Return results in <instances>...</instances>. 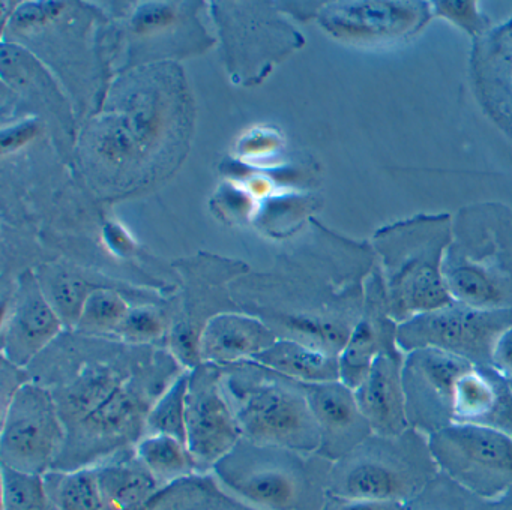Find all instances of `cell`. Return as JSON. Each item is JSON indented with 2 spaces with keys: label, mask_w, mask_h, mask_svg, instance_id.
<instances>
[{
  "label": "cell",
  "mask_w": 512,
  "mask_h": 510,
  "mask_svg": "<svg viewBox=\"0 0 512 510\" xmlns=\"http://www.w3.org/2000/svg\"><path fill=\"white\" fill-rule=\"evenodd\" d=\"M35 378L49 387L65 426L53 470L95 468L134 450L157 399L184 371L170 357L91 360Z\"/></svg>",
  "instance_id": "6da1fadb"
},
{
  "label": "cell",
  "mask_w": 512,
  "mask_h": 510,
  "mask_svg": "<svg viewBox=\"0 0 512 510\" xmlns=\"http://www.w3.org/2000/svg\"><path fill=\"white\" fill-rule=\"evenodd\" d=\"M331 467L319 453L242 437L211 474L230 495L257 510H322Z\"/></svg>",
  "instance_id": "7a4b0ae2"
},
{
  "label": "cell",
  "mask_w": 512,
  "mask_h": 510,
  "mask_svg": "<svg viewBox=\"0 0 512 510\" xmlns=\"http://www.w3.org/2000/svg\"><path fill=\"white\" fill-rule=\"evenodd\" d=\"M223 387L242 437L268 446L319 453V426L301 383L245 362L224 368Z\"/></svg>",
  "instance_id": "3957f363"
},
{
  "label": "cell",
  "mask_w": 512,
  "mask_h": 510,
  "mask_svg": "<svg viewBox=\"0 0 512 510\" xmlns=\"http://www.w3.org/2000/svg\"><path fill=\"white\" fill-rule=\"evenodd\" d=\"M428 437L409 428L395 437L373 434L332 462L328 494L409 503L439 474Z\"/></svg>",
  "instance_id": "277c9868"
},
{
  "label": "cell",
  "mask_w": 512,
  "mask_h": 510,
  "mask_svg": "<svg viewBox=\"0 0 512 510\" xmlns=\"http://www.w3.org/2000/svg\"><path fill=\"white\" fill-rule=\"evenodd\" d=\"M449 242V234L436 228H406L377 239L383 287L395 323L454 302L443 278V258Z\"/></svg>",
  "instance_id": "5b68a950"
},
{
  "label": "cell",
  "mask_w": 512,
  "mask_h": 510,
  "mask_svg": "<svg viewBox=\"0 0 512 510\" xmlns=\"http://www.w3.org/2000/svg\"><path fill=\"white\" fill-rule=\"evenodd\" d=\"M440 473L484 500L512 489V437L473 423H451L428 435Z\"/></svg>",
  "instance_id": "8992f818"
},
{
  "label": "cell",
  "mask_w": 512,
  "mask_h": 510,
  "mask_svg": "<svg viewBox=\"0 0 512 510\" xmlns=\"http://www.w3.org/2000/svg\"><path fill=\"white\" fill-rule=\"evenodd\" d=\"M65 444V426L49 387L26 380L4 405L0 465L28 473L55 468Z\"/></svg>",
  "instance_id": "52a82bcc"
},
{
  "label": "cell",
  "mask_w": 512,
  "mask_h": 510,
  "mask_svg": "<svg viewBox=\"0 0 512 510\" xmlns=\"http://www.w3.org/2000/svg\"><path fill=\"white\" fill-rule=\"evenodd\" d=\"M511 326L512 308L485 311L452 302L398 324L397 344L403 353L437 348L475 365L491 366L494 344L500 333Z\"/></svg>",
  "instance_id": "ba28073f"
},
{
  "label": "cell",
  "mask_w": 512,
  "mask_h": 510,
  "mask_svg": "<svg viewBox=\"0 0 512 510\" xmlns=\"http://www.w3.org/2000/svg\"><path fill=\"white\" fill-rule=\"evenodd\" d=\"M224 368L200 363L191 369L187 395V447L199 473L229 455L242 440L241 426L223 387Z\"/></svg>",
  "instance_id": "9c48e42d"
},
{
  "label": "cell",
  "mask_w": 512,
  "mask_h": 510,
  "mask_svg": "<svg viewBox=\"0 0 512 510\" xmlns=\"http://www.w3.org/2000/svg\"><path fill=\"white\" fill-rule=\"evenodd\" d=\"M475 363L437 348L404 353L403 389L410 428L430 435L452 423L458 378Z\"/></svg>",
  "instance_id": "30bf717a"
},
{
  "label": "cell",
  "mask_w": 512,
  "mask_h": 510,
  "mask_svg": "<svg viewBox=\"0 0 512 510\" xmlns=\"http://www.w3.org/2000/svg\"><path fill=\"white\" fill-rule=\"evenodd\" d=\"M301 384L319 426V455L323 458L338 461L373 435L359 408L355 390L340 380Z\"/></svg>",
  "instance_id": "8fae6325"
},
{
  "label": "cell",
  "mask_w": 512,
  "mask_h": 510,
  "mask_svg": "<svg viewBox=\"0 0 512 510\" xmlns=\"http://www.w3.org/2000/svg\"><path fill=\"white\" fill-rule=\"evenodd\" d=\"M389 311L382 279L374 278L368 291L367 312L355 324L349 341L338 354V374L341 383L358 389L367 377L371 365L380 354L400 350L397 344V327Z\"/></svg>",
  "instance_id": "7c38bea8"
},
{
  "label": "cell",
  "mask_w": 512,
  "mask_h": 510,
  "mask_svg": "<svg viewBox=\"0 0 512 510\" xmlns=\"http://www.w3.org/2000/svg\"><path fill=\"white\" fill-rule=\"evenodd\" d=\"M401 350L380 354L355 396L373 434L395 437L410 428L403 389Z\"/></svg>",
  "instance_id": "4fadbf2b"
},
{
  "label": "cell",
  "mask_w": 512,
  "mask_h": 510,
  "mask_svg": "<svg viewBox=\"0 0 512 510\" xmlns=\"http://www.w3.org/2000/svg\"><path fill=\"white\" fill-rule=\"evenodd\" d=\"M277 341L274 333L253 318L221 315L214 318L200 336L203 363L227 366L251 362Z\"/></svg>",
  "instance_id": "5bb4252c"
},
{
  "label": "cell",
  "mask_w": 512,
  "mask_h": 510,
  "mask_svg": "<svg viewBox=\"0 0 512 510\" xmlns=\"http://www.w3.org/2000/svg\"><path fill=\"white\" fill-rule=\"evenodd\" d=\"M61 323L58 312L38 288H28L5 335L4 356L7 362L20 369L28 368L29 363L58 335Z\"/></svg>",
  "instance_id": "9a60e30c"
},
{
  "label": "cell",
  "mask_w": 512,
  "mask_h": 510,
  "mask_svg": "<svg viewBox=\"0 0 512 510\" xmlns=\"http://www.w3.org/2000/svg\"><path fill=\"white\" fill-rule=\"evenodd\" d=\"M103 510H148L166 486L158 482L134 450L95 467Z\"/></svg>",
  "instance_id": "2e32d148"
},
{
  "label": "cell",
  "mask_w": 512,
  "mask_h": 510,
  "mask_svg": "<svg viewBox=\"0 0 512 510\" xmlns=\"http://www.w3.org/2000/svg\"><path fill=\"white\" fill-rule=\"evenodd\" d=\"M269 371L304 384L340 380L338 357L301 341L281 339L251 360Z\"/></svg>",
  "instance_id": "e0dca14e"
},
{
  "label": "cell",
  "mask_w": 512,
  "mask_h": 510,
  "mask_svg": "<svg viewBox=\"0 0 512 510\" xmlns=\"http://www.w3.org/2000/svg\"><path fill=\"white\" fill-rule=\"evenodd\" d=\"M419 20V8L410 3L368 2L343 6L332 17L335 29L353 38L403 35Z\"/></svg>",
  "instance_id": "ac0fdd59"
},
{
  "label": "cell",
  "mask_w": 512,
  "mask_h": 510,
  "mask_svg": "<svg viewBox=\"0 0 512 510\" xmlns=\"http://www.w3.org/2000/svg\"><path fill=\"white\" fill-rule=\"evenodd\" d=\"M148 510H257L230 495L211 473H197L166 486Z\"/></svg>",
  "instance_id": "d6986e66"
},
{
  "label": "cell",
  "mask_w": 512,
  "mask_h": 510,
  "mask_svg": "<svg viewBox=\"0 0 512 510\" xmlns=\"http://www.w3.org/2000/svg\"><path fill=\"white\" fill-rule=\"evenodd\" d=\"M137 459L164 486L199 473L187 443L166 434H146L134 447Z\"/></svg>",
  "instance_id": "ffe728a7"
},
{
  "label": "cell",
  "mask_w": 512,
  "mask_h": 510,
  "mask_svg": "<svg viewBox=\"0 0 512 510\" xmlns=\"http://www.w3.org/2000/svg\"><path fill=\"white\" fill-rule=\"evenodd\" d=\"M53 510H103L95 468L46 474Z\"/></svg>",
  "instance_id": "44dd1931"
},
{
  "label": "cell",
  "mask_w": 512,
  "mask_h": 510,
  "mask_svg": "<svg viewBox=\"0 0 512 510\" xmlns=\"http://www.w3.org/2000/svg\"><path fill=\"white\" fill-rule=\"evenodd\" d=\"M190 371H184L157 399L146 419V434H166L187 443V395Z\"/></svg>",
  "instance_id": "7402d4cb"
},
{
  "label": "cell",
  "mask_w": 512,
  "mask_h": 510,
  "mask_svg": "<svg viewBox=\"0 0 512 510\" xmlns=\"http://www.w3.org/2000/svg\"><path fill=\"white\" fill-rule=\"evenodd\" d=\"M2 468V510H53L46 474Z\"/></svg>",
  "instance_id": "603a6c76"
},
{
  "label": "cell",
  "mask_w": 512,
  "mask_h": 510,
  "mask_svg": "<svg viewBox=\"0 0 512 510\" xmlns=\"http://www.w3.org/2000/svg\"><path fill=\"white\" fill-rule=\"evenodd\" d=\"M127 315V305L118 294L98 290L89 294L79 324L83 330L118 329Z\"/></svg>",
  "instance_id": "cb8c5ba5"
},
{
  "label": "cell",
  "mask_w": 512,
  "mask_h": 510,
  "mask_svg": "<svg viewBox=\"0 0 512 510\" xmlns=\"http://www.w3.org/2000/svg\"><path fill=\"white\" fill-rule=\"evenodd\" d=\"M52 299L59 317L68 321H79L89 293L86 282L77 276L61 273L52 282Z\"/></svg>",
  "instance_id": "d4e9b609"
},
{
  "label": "cell",
  "mask_w": 512,
  "mask_h": 510,
  "mask_svg": "<svg viewBox=\"0 0 512 510\" xmlns=\"http://www.w3.org/2000/svg\"><path fill=\"white\" fill-rule=\"evenodd\" d=\"M118 330L127 341L142 344L160 336L163 332V323L154 312L148 309H137L125 317Z\"/></svg>",
  "instance_id": "484cf974"
},
{
  "label": "cell",
  "mask_w": 512,
  "mask_h": 510,
  "mask_svg": "<svg viewBox=\"0 0 512 510\" xmlns=\"http://www.w3.org/2000/svg\"><path fill=\"white\" fill-rule=\"evenodd\" d=\"M322 510H406V503L356 500V498H344L328 494Z\"/></svg>",
  "instance_id": "4316f807"
},
{
  "label": "cell",
  "mask_w": 512,
  "mask_h": 510,
  "mask_svg": "<svg viewBox=\"0 0 512 510\" xmlns=\"http://www.w3.org/2000/svg\"><path fill=\"white\" fill-rule=\"evenodd\" d=\"M491 368L505 378H512V326L503 330L497 338L491 353Z\"/></svg>",
  "instance_id": "83f0119b"
},
{
  "label": "cell",
  "mask_w": 512,
  "mask_h": 510,
  "mask_svg": "<svg viewBox=\"0 0 512 510\" xmlns=\"http://www.w3.org/2000/svg\"><path fill=\"white\" fill-rule=\"evenodd\" d=\"M440 5H442L440 6V11H442L443 14L463 24L467 29H469L470 26H475L476 21H478L475 6H473L472 2H446L440 3Z\"/></svg>",
  "instance_id": "f1b7e54d"
},
{
  "label": "cell",
  "mask_w": 512,
  "mask_h": 510,
  "mask_svg": "<svg viewBox=\"0 0 512 510\" xmlns=\"http://www.w3.org/2000/svg\"><path fill=\"white\" fill-rule=\"evenodd\" d=\"M161 21H167V11L164 9H152V11L146 12L145 17L142 18V24L146 27L155 26Z\"/></svg>",
  "instance_id": "f546056e"
},
{
  "label": "cell",
  "mask_w": 512,
  "mask_h": 510,
  "mask_svg": "<svg viewBox=\"0 0 512 510\" xmlns=\"http://www.w3.org/2000/svg\"><path fill=\"white\" fill-rule=\"evenodd\" d=\"M506 381H508L509 390H511V393H512V378H511V380H506Z\"/></svg>",
  "instance_id": "4dcf8cb0"
}]
</instances>
